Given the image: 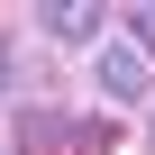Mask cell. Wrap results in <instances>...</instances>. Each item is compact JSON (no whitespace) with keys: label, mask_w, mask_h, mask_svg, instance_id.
Listing matches in <instances>:
<instances>
[{"label":"cell","mask_w":155,"mask_h":155,"mask_svg":"<svg viewBox=\"0 0 155 155\" xmlns=\"http://www.w3.org/2000/svg\"><path fill=\"white\" fill-rule=\"evenodd\" d=\"M91 82H101V101H119V110H146V101H155V73H146L137 46H101V55H91Z\"/></svg>","instance_id":"cell-1"},{"label":"cell","mask_w":155,"mask_h":155,"mask_svg":"<svg viewBox=\"0 0 155 155\" xmlns=\"http://www.w3.org/2000/svg\"><path fill=\"white\" fill-rule=\"evenodd\" d=\"M37 28H46L55 46H91V55H101V9H91V0H46Z\"/></svg>","instance_id":"cell-2"},{"label":"cell","mask_w":155,"mask_h":155,"mask_svg":"<svg viewBox=\"0 0 155 155\" xmlns=\"http://www.w3.org/2000/svg\"><path fill=\"white\" fill-rule=\"evenodd\" d=\"M128 46H137V55L155 64V9H128Z\"/></svg>","instance_id":"cell-3"},{"label":"cell","mask_w":155,"mask_h":155,"mask_svg":"<svg viewBox=\"0 0 155 155\" xmlns=\"http://www.w3.org/2000/svg\"><path fill=\"white\" fill-rule=\"evenodd\" d=\"M18 82V55H9V37H0V91H9Z\"/></svg>","instance_id":"cell-4"},{"label":"cell","mask_w":155,"mask_h":155,"mask_svg":"<svg viewBox=\"0 0 155 155\" xmlns=\"http://www.w3.org/2000/svg\"><path fill=\"white\" fill-rule=\"evenodd\" d=\"M146 110H155V101H146Z\"/></svg>","instance_id":"cell-5"}]
</instances>
